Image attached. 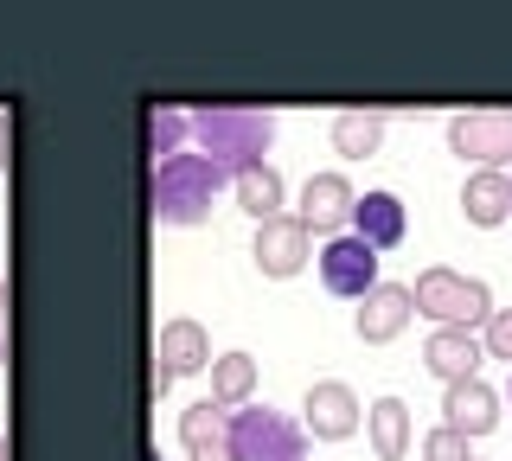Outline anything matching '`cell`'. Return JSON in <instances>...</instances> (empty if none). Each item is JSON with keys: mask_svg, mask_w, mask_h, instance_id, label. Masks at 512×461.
<instances>
[{"mask_svg": "<svg viewBox=\"0 0 512 461\" xmlns=\"http://www.w3.org/2000/svg\"><path fill=\"white\" fill-rule=\"evenodd\" d=\"M192 135H199V154L212 161L224 180L263 167L269 141H276V116L250 103H199L192 109Z\"/></svg>", "mask_w": 512, "mask_h": 461, "instance_id": "6da1fadb", "label": "cell"}, {"mask_svg": "<svg viewBox=\"0 0 512 461\" xmlns=\"http://www.w3.org/2000/svg\"><path fill=\"white\" fill-rule=\"evenodd\" d=\"M218 186H224V173L205 161V154H186V148L167 154V161H154V180H148L154 218L160 225H205Z\"/></svg>", "mask_w": 512, "mask_h": 461, "instance_id": "7a4b0ae2", "label": "cell"}, {"mask_svg": "<svg viewBox=\"0 0 512 461\" xmlns=\"http://www.w3.org/2000/svg\"><path fill=\"white\" fill-rule=\"evenodd\" d=\"M410 308H423L436 327H487V314H493V289L480 276H461V269H423V276L410 282Z\"/></svg>", "mask_w": 512, "mask_h": 461, "instance_id": "3957f363", "label": "cell"}, {"mask_svg": "<svg viewBox=\"0 0 512 461\" xmlns=\"http://www.w3.org/2000/svg\"><path fill=\"white\" fill-rule=\"evenodd\" d=\"M308 442L314 436L288 410H269V404L231 410V461H308Z\"/></svg>", "mask_w": 512, "mask_h": 461, "instance_id": "277c9868", "label": "cell"}, {"mask_svg": "<svg viewBox=\"0 0 512 461\" xmlns=\"http://www.w3.org/2000/svg\"><path fill=\"white\" fill-rule=\"evenodd\" d=\"M448 148L474 167H506L512 161V109H455L448 116Z\"/></svg>", "mask_w": 512, "mask_h": 461, "instance_id": "5b68a950", "label": "cell"}, {"mask_svg": "<svg viewBox=\"0 0 512 461\" xmlns=\"http://www.w3.org/2000/svg\"><path fill=\"white\" fill-rule=\"evenodd\" d=\"M320 282H327V295H340V301H359V295H372L378 289V250L365 244V237H327L320 244Z\"/></svg>", "mask_w": 512, "mask_h": 461, "instance_id": "8992f818", "label": "cell"}, {"mask_svg": "<svg viewBox=\"0 0 512 461\" xmlns=\"http://www.w3.org/2000/svg\"><path fill=\"white\" fill-rule=\"evenodd\" d=\"M250 257H256V269H263V276L288 282V276H301V269H308L314 237H308V225H301L295 212H276V218H263V225H256Z\"/></svg>", "mask_w": 512, "mask_h": 461, "instance_id": "52a82bcc", "label": "cell"}, {"mask_svg": "<svg viewBox=\"0 0 512 461\" xmlns=\"http://www.w3.org/2000/svg\"><path fill=\"white\" fill-rule=\"evenodd\" d=\"M359 423H365V410H359V397H352V385H340V378L308 385V397H301V429H308V436L346 442V436H359Z\"/></svg>", "mask_w": 512, "mask_h": 461, "instance_id": "ba28073f", "label": "cell"}, {"mask_svg": "<svg viewBox=\"0 0 512 461\" xmlns=\"http://www.w3.org/2000/svg\"><path fill=\"white\" fill-rule=\"evenodd\" d=\"M352 199H359V193H352L346 173H314V180L301 186L295 218L308 225V237H314V231H333V237H340V231L352 225Z\"/></svg>", "mask_w": 512, "mask_h": 461, "instance_id": "9c48e42d", "label": "cell"}, {"mask_svg": "<svg viewBox=\"0 0 512 461\" xmlns=\"http://www.w3.org/2000/svg\"><path fill=\"white\" fill-rule=\"evenodd\" d=\"M442 423L455 429V436H493V423H500V391L480 385V378H461V385L442 391Z\"/></svg>", "mask_w": 512, "mask_h": 461, "instance_id": "30bf717a", "label": "cell"}, {"mask_svg": "<svg viewBox=\"0 0 512 461\" xmlns=\"http://www.w3.org/2000/svg\"><path fill=\"white\" fill-rule=\"evenodd\" d=\"M212 365V340H205V327L199 321H167L160 327V365H154V378L160 385H173V378H192V372H205Z\"/></svg>", "mask_w": 512, "mask_h": 461, "instance_id": "8fae6325", "label": "cell"}, {"mask_svg": "<svg viewBox=\"0 0 512 461\" xmlns=\"http://www.w3.org/2000/svg\"><path fill=\"white\" fill-rule=\"evenodd\" d=\"M352 237H365L372 250H397L404 244V231H410V218H404V199L397 193H359L352 199Z\"/></svg>", "mask_w": 512, "mask_h": 461, "instance_id": "7c38bea8", "label": "cell"}, {"mask_svg": "<svg viewBox=\"0 0 512 461\" xmlns=\"http://www.w3.org/2000/svg\"><path fill=\"white\" fill-rule=\"evenodd\" d=\"M480 359H487V346H480L468 327H442V333H429V340H423V365L442 378V385L480 378Z\"/></svg>", "mask_w": 512, "mask_h": 461, "instance_id": "4fadbf2b", "label": "cell"}, {"mask_svg": "<svg viewBox=\"0 0 512 461\" xmlns=\"http://www.w3.org/2000/svg\"><path fill=\"white\" fill-rule=\"evenodd\" d=\"M410 289H397V282H378L372 295H359V321H352V333H359L365 346H384V340H397L410 321Z\"/></svg>", "mask_w": 512, "mask_h": 461, "instance_id": "5bb4252c", "label": "cell"}, {"mask_svg": "<svg viewBox=\"0 0 512 461\" xmlns=\"http://www.w3.org/2000/svg\"><path fill=\"white\" fill-rule=\"evenodd\" d=\"M461 212H468V225H506L512 218V180L500 167H474L461 180Z\"/></svg>", "mask_w": 512, "mask_h": 461, "instance_id": "9a60e30c", "label": "cell"}, {"mask_svg": "<svg viewBox=\"0 0 512 461\" xmlns=\"http://www.w3.org/2000/svg\"><path fill=\"white\" fill-rule=\"evenodd\" d=\"M372 455L378 461H404L410 455V404L404 397H372Z\"/></svg>", "mask_w": 512, "mask_h": 461, "instance_id": "2e32d148", "label": "cell"}, {"mask_svg": "<svg viewBox=\"0 0 512 461\" xmlns=\"http://www.w3.org/2000/svg\"><path fill=\"white\" fill-rule=\"evenodd\" d=\"M333 148H340L346 161H372L384 148V116L378 109H340V116H333Z\"/></svg>", "mask_w": 512, "mask_h": 461, "instance_id": "e0dca14e", "label": "cell"}, {"mask_svg": "<svg viewBox=\"0 0 512 461\" xmlns=\"http://www.w3.org/2000/svg\"><path fill=\"white\" fill-rule=\"evenodd\" d=\"M250 391H256V359H250V353H218V359H212V404L244 410Z\"/></svg>", "mask_w": 512, "mask_h": 461, "instance_id": "ac0fdd59", "label": "cell"}, {"mask_svg": "<svg viewBox=\"0 0 512 461\" xmlns=\"http://www.w3.org/2000/svg\"><path fill=\"white\" fill-rule=\"evenodd\" d=\"M231 186H237V205H244L256 225H263V218H276V212H282V193H288L282 173L269 167V161H263V167H250V173H237Z\"/></svg>", "mask_w": 512, "mask_h": 461, "instance_id": "d6986e66", "label": "cell"}, {"mask_svg": "<svg viewBox=\"0 0 512 461\" xmlns=\"http://www.w3.org/2000/svg\"><path fill=\"white\" fill-rule=\"evenodd\" d=\"M192 135V109L180 103H154L148 109V141H154V161H167V154H180V141Z\"/></svg>", "mask_w": 512, "mask_h": 461, "instance_id": "ffe728a7", "label": "cell"}, {"mask_svg": "<svg viewBox=\"0 0 512 461\" xmlns=\"http://www.w3.org/2000/svg\"><path fill=\"white\" fill-rule=\"evenodd\" d=\"M218 436H231V410H224V404H212V397H205V404H186V410H180V442H186V449L218 442Z\"/></svg>", "mask_w": 512, "mask_h": 461, "instance_id": "44dd1931", "label": "cell"}, {"mask_svg": "<svg viewBox=\"0 0 512 461\" xmlns=\"http://www.w3.org/2000/svg\"><path fill=\"white\" fill-rule=\"evenodd\" d=\"M423 461H474V442L468 436H455V429H429L423 436Z\"/></svg>", "mask_w": 512, "mask_h": 461, "instance_id": "7402d4cb", "label": "cell"}, {"mask_svg": "<svg viewBox=\"0 0 512 461\" xmlns=\"http://www.w3.org/2000/svg\"><path fill=\"white\" fill-rule=\"evenodd\" d=\"M480 346H487L493 359L512 365V308H493V314H487V340H480Z\"/></svg>", "mask_w": 512, "mask_h": 461, "instance_id": "603a6c76", "label": "cell"}, {"mask_svg": "<svg viewBox=\"0 0 512 461\" xmlns=\"http://www.w3.org/2000/svg\"><path fill=\"white\" fill-rule=\"evenodd\" d=\"M186 461H231V436H218V442H199V449H186Z\"/></svg>", "mask_w": 512, "mask_h": 461, "instance_id": "cb8c5ba5", "label": "cell"}, {"mask_svg": "<svg viewBox=\"0 0 512 461\" xmlns=\"http://www.w3.org/2000/svg\"><path fill=\"white\" fill-rule=\"evenodd\" d=\"M0 365H7V282H0Z\"/></svg>", "mask_w": 512, "mask_h": 461, "instance_id": "d4e9b609", "label": "cell"}, {"mask_svg": "<svg viewBox=\"0 0 512 461\" xmlns=\"http://www.w3.org/2000/svg\"><path fill=\"white\" fill-rule=\"evenodd\" d=\"M0 461H7V436H0Z\"/></svg>", "mask_w": 512, "mask_h": 461, "instance_id": "484cf974", "label": "cell"}, {"mask_svg": "<svg viewBox=\"0 0 512 461\" xmlns=\"http://www.w3.org/2000/svg\"><path fill=\"white\" fill-rule=\"evenodd\" d=\"M506 397H512V378H506Z\"/></svg>", "mask_w": 512, "mask_h": 461, "instance_id": "4316f807", "label": "cell"}, {"mask_svg": "<svg viewBox=\"0 0 512 461\" xmlns=\"http://www.w3.org/2000/svg\"><path fill=\"white\" fill-rule=\"evenodd\" d=\"M506 167H512V161H506ZM506 180H512V173H506Z\"/></svg>", "mask_w": 512, "mask_h": 461, "instance_id": "83f0119b", "label": "cell"}]
</instances>
